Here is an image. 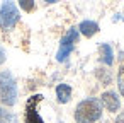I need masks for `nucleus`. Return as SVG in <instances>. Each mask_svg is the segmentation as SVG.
Returning <instances> with one entry per match:
<instances>
[{"label": "nucleus", "instance_id": "1", "mask_svg": "<svg viewBox=\"0 0 124 123\" xmlns=\"http://www.w3.org/2000/svg\"><path fill=\"white\" fill-rule=\"evenodd\" d=\"M73 116H75L77 123H95L102 116V106H100L99 99L87 97L77 104Z\"/></svg>", "mask_w": 124, "mask_h": 123}, {"label": "nucleus", "instance_id": "2", "mask_svg": "<svg viewBox=\"0 0 124 123\" xmlns=\"http://www.w3.org/2000/svg\"><path fill=\"white\" fill-rule=\"evenodd\" d=\"M0 103L9 108L17 103V84L9 70L0 72Z\"/></svg>", "mask_w": 124, "mask_h": 123}, {"label": "nucleus", "instance_id": "3", "mask_svg": "<svg viewBox=\"0 0 124 123\" xmlns=\"http://www.w3.org/2000/svg\"><path fill=\"white\" fill-rule=\"evenodd\" d=\"M21 21V10L14 2L0 4V29L12 31Z\"/></svg>", "mask_w": 124, "mask_h": 123}, {"label": "nucleus", "instance_id": "4", "mask_svg": "<svg viewBox=\"0 0 124 123\" xmlns=\"http://www.w3.org/2000/svg\"><path fill=\"white\" fill-rule=\"evenodd\" d=\"M78 34H80V33H78L77 28H70V29L66 31V34L61 38L60 48H58V51H56V60H58L60 63H63V62L68 60L70 53H71L73 48H75V43L78 41Z\"/></svg>", "mask_w": 124, "mask_h": 123}, {"label": "nucleus", "instance_id": "5", "mask_svg": "<svg viewBox=\"0 0 124 123\" xmlns=\"http://www.w3.org/2000/svg\"><path fill=\"white\" fill-rule=\"evenodd\" d=\"M43 96L41 94H34L27 99L26 104V120L24 123H44V120L41 118V114L38 113V104L41 103Z\"/></svg>", "mask_w": 124, "mask_h": 123}, {"label": "nucleus", "instance_id": "6", "mask_svg": "<svg viewBox=\"0 0 124 123\" xmlns=\"http://www.w3.org/2000/svg\"><path fill=\"white\" fill-rule=\"evenodd\" d=\"M100 106H104L109 113H117L121 109V99L116 91H105L100 96Z\"/></svg>", "mask_w": 124, "mask_h": 123}, {"label": "nucleus", "instance_id": "7", "mask_svg": "<svg viewBox=\"0 0 124 123\" xmlns=\"http://www.w3.org/2000/svg\"><path fill=\"white\" fill-rule=\"evenodd\" d=\"M78 33H82L85 38H92L93 34H97L99 33V24L95 22V21H82L80 24H78Z\"/></svg>", "mask_w": 124, "mask_h": 123}, {"label": "nucleus", "instance_id": "8", "mask_svg": "<svg viewBox=\"0 0 124 123\" xmlns=\"http://www.w3.org/2000/svg\"><path fill=\"white\" fill-rule=\"evenodd\" d=\"M99 53H100V62L107 67H110L114 63V51H112V46L107 45V43H102L99 46Z\"/></svg>", "mask_w": 124, "mask_h": 123}, {"label": "nucleus", "instance_id": "9", "mask_svg": "<svg viewBox=\"0 0 124 123\" xmlns=\"http://www.w3.org/2000/svg\"><path fill=\"white\" fill-rule=\"evenodd\" d=\"M56 99L61 104H66L71 99V87L68 84H58L56 85Z\"/></svg>", "mask_w": 124, "mask_h": 123}, {"label": "nucleus", "instance_id": "10", "mask_svg": "<svg viewBox=\"0 0 124 123\" xmlns=\"http://www.w3.org/2000/svg\"><path fill=\"white\" fill-rule=\"evenodd\" d=\"M0 123H19V120L17 114H14L7 108H0Z\"/></svg>", "mask_w": 124, "mask_h": 123}, {"label": "nucleus", "instance_id": "11", "mask_svg": "<svg viewBox=\"0 0 124 123\" xmlns=\"http://www.w3.org/2000/svg\"><path fill=\"white\" fill-rule=\"evenodd\" d=\"M95 75H97V79H99L104 85H109V84L112 82L110 70H107V68H97V70H95Z\"/></svg>", "mask_w": 124, "mask_h": 123}, {"label": "nucleus", "instance_id": "12", "mask_svg": "<svg viewBox=\"0 0 124 123\" xmlns=\"http://www.w3.org/2000/svg\"><path fill=\"white\" fill-rule=\"evenodd\" d=\"M117 87H119V92L124 96V65H121L117 72Z\"/></svg>", "mask_w": 124, "mask_h": 123}, {"label": "nucleus", "instance_id": "13", "mask_svg": "<svg viewBox=\"0 0 124 123\" xmlns=\"http://www.w3.org/2000/svg\"><path fill=\"white\" fill-rule=\"evenodd\" d=\"M19 7H21L22 10H26V12H32V10L36 9V4L31 2V0H21V2H19Z\"/></svg>", "mask_w": 124, "mask_h": 123}, {"label": "nucleus", "instance_id": "14", "mask_svg": "<svg viewBox=\"0 0 124 123\" xmlns=\"http://www.w3.org/2000/svg\"><path fill=\"white\" fill-rule=\"evenodd\" d=\"M5 58H7V55H5V50L2 48V45H0V65H2V63L5 62Z\"/></svg>", "mask_w": 124, "mask_h": 123}, {"label": "nucleus", "instance_id": "15", "mask_svg": "<svg viewBox=\"0 0 124 123\" xmlns=\"http://www.w3.org/2000/svg\"><path fill=\"white\" fill-rule=\"evenodd\" d=\"M114 123H124V114H121V116H117V120H116Z\"/></svg>", "mask_w": 124, "mask_h": 123}, {"label": "nucleus", "instance_id": "16", "mask_svg": "<svg viewBox=\"0 0 124 123\" xmlns=\"http://www.w3.org/2000/svg\"><path fill=\"white\" fill-rule=\"evenodd\" d=\"M121 58H122V60H124V51H121Z\"/></svg>", "mask_w": 124, "mask_h": 123}]
</instances>
